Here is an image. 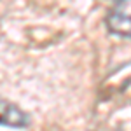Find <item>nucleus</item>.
<instances>
[{"label":"nucleus","instance_id":"obj_2","mask_svg":"<svg viewBox=\"0 0 131 131\" xmlns=\"http://www.w3.org/2000/svg\"><path fill=\"white\" fill-rule=\"evenodd\" d=\"M28 115L21 110L19 107L9 103L7 100L0 98V126L9 128H26L28 126Z\"/></svg>","mask_w":131,"mask_h":131},{"label":"nucleus","instance_id":"obj_1","mask_svg":"<svg viewBox=\"0 0 131 131\" xmlns=\"http://www.w3.org/2000/svg\"><path fill=\"white\" fill-rule=\"evenodd\" d=\"M107 26L112 33L131 37V0L115 4L107 16Z\"/></svg>","mask_w":131,"mask_h":131}]
</instances>
